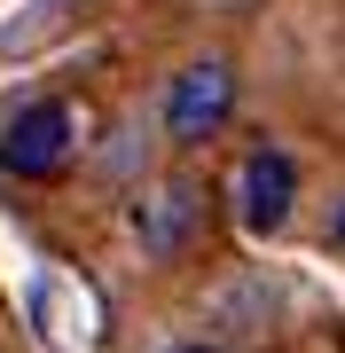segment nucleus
I'll list each match as a JSON object with an SVG mask.
<instances>
[{
	"mask_svg": "<svg viewBox=\"0 0 345 353\" xmlns=\"http://www.w3.org/2000/svg\"><path fill=\"white\" fill-rule=\"evenodd\" d=\"M71 157H79V110L63 94L24 102L8 126H0V173H16V181H55Z\"/></svg>",
	"mask_w": 345,
	"mask_h": 353,
	"instance_id": "f257e3e1",
	"label": "nucleus"
},
{
	"mask_svg": "<svg viewBox=\"0 0 345 353\" xmlns=\"http://www.w3.org/2000/svg\"><path fill=\"white\" fill-rule=\"evenodd\" d=\"M236 118V63L228 55H196L189 71H173L165 87V134L180 150H205V141Z\"/></svg>",
	"mask_w": 345,
	"mask_h": 353,
	"instance_id": "f03ea898",
	"label": "nucleus"
},
{
	"mask_svg": "<svg viewBox=\"0 0 345 353\" xmlns=\"http://www.w3.org/2000/svg\"><path fill=\"white\" fill-rule=\"evenodd\" d=\"M196 236H205V189L189 173H173V181H157V189L134 196V243L149 259H180Z\"/></svg>",
	"mask_w": 345,
	"mask_h": 353,
	"instance_id": "7ed1b4c3",
	"label": "nucleus"
},
{
	"mask_svg": "<svg viewBox=\"0 0 345 353\" xmlns=\"http://www.w3.org/2000/svg\"><path fill=\"white\" fill-rule=\"evenodd\" d=\"M291 204H298V157L275 150V141H259V150L236 165V220L251 228V236H275V228L291 220Z\"/></svg>",
	"mask_w": 345,
	"mask_h": 353,
	"instance_id": "20e7f679",
	"label": "nucleus"
},
{
	"mask_svg": "<svg viewBox=\"0 0 345 353\" xmlns=\"http://www.w3.org/2000/svg\"><path fill=\"white\" fill-rule=\"evenodd\" d=\"M330 243H345V204H337V220H330Z\"/></svg>",
	"mask_w": 345,
	"mask_h": 353,
	"instance_id": "39448f33",
	"label": "nucleus"
},
{
	"mask_svg": "<svg viewBox=\"0 0 345 353\" xmlns=\"http://www.w3.org/2000/svg\"><path fill=\"white\" fill-rule=\"evenodd\" d=\"M165 353H220V345H165Z\"/></svg>",
	"mask_w": 345,
	"mask_h": 353,
	"instance_id": "423d86ee",
	"label": "nucleus"
}]
</instances>
